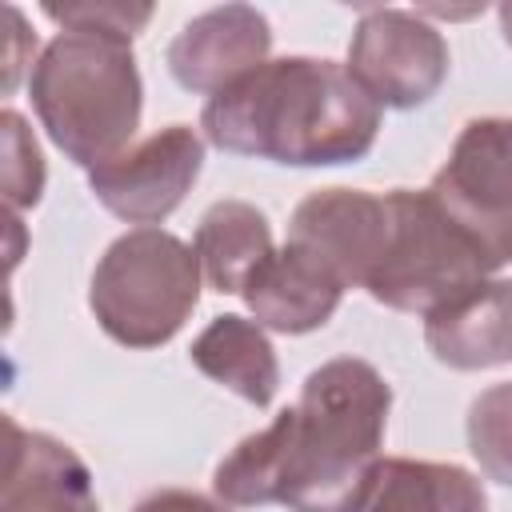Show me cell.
I'll use <instances>...</instances> for the list:
<instances>
[{"instance_id":"obj_1","label":"cell","mask_w":512,"mask_h":512,"mask_svg":"<svg viewBox=\"0 0 512 512\" xmlns=\"http://www.w3.org/2000/svg\"><path fill=\"white\" fill-rule=\"evenodd\" d=\"M200 128L212 148L232 156L332 168L372 152L380 136V104L352 80L348 64L280 56L208 96Z\"/></svg>"},{"instance_id":"obj_2","label":"cell","mask_w":512,"mask_h":512,"mask_svg":"<svg viewBox=\"0 0 512 512\" xmlns=\"http://www.w3.org/2000/svg\"><path fill=\"white\" fill-rule=\"evenodd\" d=\"M392 388L356 356H336L304 376L284 420L280 500L288 512H364L372 492Z\"/></svg>"},{"instance_id":"obj_3","label":"cell","mask_w":512,"mask_h":512,"mask_svg":"<svg viewBox=\"0 0 512 512\" xmlns=\"http://www.w3.org/2000/svg\"><path fill=\"white\" fill-rule=\"evenodd\" d=\"M32 108L48 140L80 168H96L132 148L144 112V84L132 40L116 32L60 28L32 64Z\"/></svg>"},{"instance_id":"obj_4","label":"cell","mask_w":512,"mask_h":512,"mask_svg":"<svg viewBox=\"0 0 512 512\" xmlns=\"http://www.w3.org/2000/svg\"><path fill=\"white\" fill-rule=\"evenodd\" d=\"M200 256L164 228H132L96 260L88 308L104 336L124 348L168 344L200 300Z\"/></svg>"},{"instance_id":"obj_5","label":"cell","mask_w":512,"mask_h":512,"mask_svg":"<svg viewBox=\"0 0 512 512\" xmlns=\"http://www.w3.org/2000/svg\"><path fill=\"white\" fill-rule=\"evenodd\" d=\"M388 196V244L368 276V296L384 308L428 316L444 300L460 296L476 280H488L484 256L472 240L440 212L428 188H392Z\"/></svg>"},{"instance_id":"obj_6","label":"cell","mask_w":512,"mask_h":512,"mask_svg":"<svg viewBox=\"0 0 512 512\" xmlns=\"http://www.w3.org/2000/svg\"><path fill=\"white\" fill-rule=\"evenodd\" d=\"M428 196L472 240L488 272L512 264V116L468 120Z\"/></svg>"},{"instance_id":"obj_7","label":"cell","mask_w":512,"mask_h":512,"mask_svg":"<svg viewBox=\"0 0 512 512\" xmlns=\"http://www.w3.org/2000/svg\"><path fill=\"white\" fill-rule=\"evenodd\" d=\"M352 80L380 108H420L448 80V40L424 12L368 8L348 44Z\"/></svg>"},{"instance_id":"obj_8","label":"cell","mask_w":512,"mask_h":512,"mask_svg":"<svg viewBox=\"0 0 512 512\" xmlns=\"http://www.w3.org/2000/svg\"><path fill=\"white\" fill-rule=\"evenodd\" d=\"M204 168V140L192 124H168L88 172L92 196L120 220L152 228L168 220Z\"/></svg>"},{"instance_id":"obj_9","label":"cell","mask_w":512,"mask_h":512,"mask_svg":"<svg viewBox=\"0 0 512 512\" xmlns=\"http://www.w3.org/2000/svg\"><path fill=\"white\" fill-rule=\"evenodd\" d=\"M388 196L364 188H320L288 220V244L316 256L344 288H364L388 244Z\"/></svg>"},{"instance_id":"obj_10","label":"cell","mask_w":512,"mask_h":512,"mask_svg":"<svg viewBox=\"0 0 512 512\" xmlns=\"http://www.w3.org/2000/svg\"><path fill=\"white\" fill-rule=\"evenodd\" d=\"M272 52V24L252 4H224L192 16L168 44V72L184 92L216 96Z\"/></svg>"},{"instance_id":"obj_11","label":"cell","mask_w":512,"mask_h":512,"mask_svg":"<svg viewBox=\"0 0 512 512\" xmlns=\"http://www.w3.org/2000/svg\"><path fill=\"white\" fill-rule=\"evenodd\" d=\"M8 452L0 512H100L88 464L56 436L4 420Z\"/></svg>"},{"instance_id":"obj_12","label":"cell","mask_w":512,"mask_h":512,"mask_svg":"<svg viewBox=\"0 0 512 512\" xmlns=\"http://www.w3.org/2000/svg\"><path fill=\"white\" fill-rule=\"evenodd\" d=\"M424 344L436 364L480 372L512 364V280L488 276L424 316Z\"/></svg>"},{"instance_id":"obj_13","label":"cell","mask_w":512,"mask_h":512,"mask_svg":"<svg viewBox=\"0 0 512 512\" xmlns=\"http://www.w3.org/2000/svg\"><path fill=\"white\" fill-rule=\"evenodd\" d=\"M344 284L304 248L296 244H280L244 284V304L252 312V320L268 332H284V336H304L324 328L340 300H344Z\"/></svg>"},{"instance_id":"obj_14","label":"cell","mask_w":512,"mask_h":512,"mask_svg":"<svg viewBox=\"0 0 512 512\" xmlns=\"http://www.w3.org/2000/svg\"><path fill=\"white\" fill-rule=\"evenodd\" d=\"M188 356L208 380L232 388L252 408H268L280 388V360L268 340V328L248 316H212V324L192 340Z\"/></svg>"},{"instance_id":"obj_15","label":"cell","mask_w":512,"mask_h":512,"mask_svg":"<svg viewBox=\"0 0 512 512\" xmlns=\"http://www.w3.org/2000/svg\"><path fill=\"white\" fill-rule=\"evenodd\" d=\"M192 248L208 288L220 296H240L252 272L276 252L268 216L248 200H216L200 216Z\"/></svg>"},{"instance_id":"obj_16","label":"cell","mask_w":512,"mask_h":512,"mask_svg":"<svg viewBox=\"0 0 512 512\" xmlns=\"http://www.w3.org/2000/svg\"><path fill=\"white\" fill-rule=\"evenodd\" d=\"M364 512H488V496L460 464L384 456Z\"/></svg>"},{"instance_id":"obj_17","label":"cell","mask_w":512,"mask_h":512,"mask_svg":"<svg viewBox=\"0 0 512 512\" xmlns=\"http://www.w3.org/2000/svg\"><path fill=\"white\" fill-rule=\"evenodd\" d=\"M284 472V420L276 416L268 428L244 436L212 472L216 500L232 508H264L280 500Z\"/></svg>"},{"instance_id":"obj_18","label":"cell","mask_w":512,"mask_h":512,"mask_svg":"<svg viewBox=\"0 0 512 512\" xmlns=\"http://www.w3.org/2000/svg\"><path fill=\"white\" fill-rule=\"evenodd\" d=\"M468 452L480 472L512 488V380L484 388L468 408Z\"/></svg>"},{"instance_id":"obj_19","label":"cell","mask_w":512,"mask_h":512,"mask_svg":"<svg viewBox=\"0 0 512 512\" xmlns=\"http://www.w3.org/2000/svg\"><path fill=\"white\" fill-rule=\"evenodd\" d=\"M0 136H4V204L8 212L36 208L44 196V180H48L40 144L28 132L24 116L12 108L0 112Z\"/></svg>"},{"instance_id":"obj_20","label":"cell","mask_w":512,"mask_h":512,"mask_svg":"<svg viewBox=\"0 0 512 512\" xmlns=\"http://www.w3.org/2000/svg\"><path fill=\"white\" fill-rule=\"evenodd\" d=\"M44 16L72 32H116L136 36L152 20V4H124V0H76V4H44Z\"/></svg>"},{"instance_id":"obj_21","label":"cell","mask_w":512,"mask_h":512,"mask_svg":"<svg viewBox=\"0 0 512 512\" xmlns=\"http://www.w3.org/2000/svg\"><path fill=\"white\" fill-rule=\"evenodd\" d=\"M132 512H232V504L212 500L204 492H188V488H160L144 496Z\"/></svg>"},{"instance_id":"obj_22","label":"cell","mask_w":512,"mask_h":512,"mask_svg":"<svg viewBox=\"0 0 512 512\" xmlns=\"http://www.w3.org/2000/svg\"><path fill=\"white\" fill-rule=\"evenodd\" d=\"M8 20H12V48H8V92H12L16 88V72H20V44H32L36 36L24 28L20 8H8Z\"/></svg>"},{"instance_id":"obj_23","label":"cell","mask_w":512,"mask_h":512,"mask_svg":"<svg viewBox=\"0 0 512 512\" xmlns=\"http://www.w3.org/2000/svg\"><path fill=\"white\" fill-rule=\"evenodd\" d=\"M496 16H500V32H504V40L512 44V0H508V4H500V8H496Z\"/></svg>"}]
</instances>
